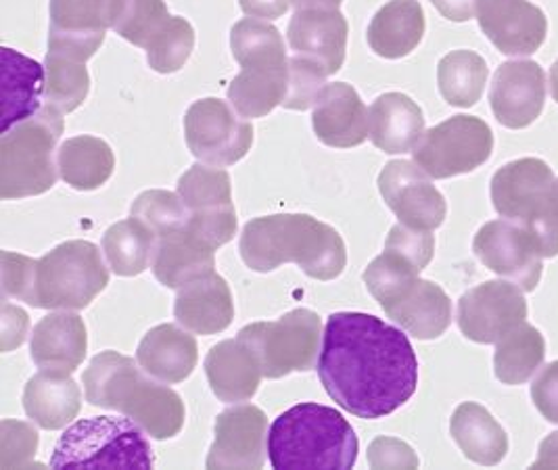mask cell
Returning <instances> with one entry per match:
<instances>
[{"mask_svg": "<svg viewBox=\"0 0 558 470\" xmlns=\"http://www.w3.org/2000/svg\"><path fill=\"white\" fill-rule=\"evenodd\" d=\"M318 376L337 406L364 421L402 408L418 387V360L404 330L362 312L329 316Z\"/></svg>", "mask_w": 558, "mask_h": 470, "instance_id": "cell-1", "label": "cell"}, {"mask_svg": "<svg viewBox=\"0 0 558 470\" xmlns=\"http://www.w3.org/2000/svg\"><path fill=\"white\" fill-rule=\"evenodd\" d=\"M239 251L255 273H272L293 262L310 278L325 282L337 278L348 264L341 234L307 214L255 218L243 228Z\"/></svg>", "mask_w": 558, "mask_h": 470, "instance_id": "cell-2", "label": "cell"}, {"mask_svg": "<svg viewBox=\"0 0 558 470\" xmlns=\"http://www.w3.org/2000/svg\"><path fill=\"white\" fill-rule=\"evenodd\" d=\"M136 362L111 349L95 355L82 376L86 399L97 408L122 412L153 439H172L184 426V403L166 387L168 383L145 376Z\"/></svg>", "mask_w": 558, "mask_h": 470, "instance_id": "cell-3", "label": "cell"}, {"mask_svg": "<svg viewBox=\"0 0 558 470\" xmlns=\"http://www.w3.org/2000/svg\"><path fill=\"white\" fill-rule=\"evenodd\" d=\"M272 469H352L357 437L341 412L320 403H298L282 412L268 431Z\"/></svg>", "mask_w": 558, "mask_h": 470, "instance_id": "cell-4", "label": "cell"}, {"mask_svg": "<svg viewBox=\"0 0 558 470\" xmlns=\"http://www.w3.org/2000/svg\"><path fill=\"white\" fill-rule=\"evenodd\" d=\"M230 50L241 65V74L230 82V105L252 120L272 113L287 99L291 82L282 34L264 20L247 17L232 25Z\"/></svg>", "mask_w": 558, "mask_h": 470, "instance_id": "cell-5", "label": "cell"}, {"mask_svg": "<svg viewBox=\"0 0 558 470\" xmlns=\"http://www.w3.org/2000/svg\"><path fill=\"white\" fill-rule=\"evenodd\" d=\"M65 130L63 116L51 107L2 132L0 138V197H36L57 182L54 150Z\"/></svg>", "mask_w": 558, "mask_h": 470, "instance_id": "cell-6", "label": "cell"}, {"mask_svg": "<svg viewBox=\"0 0 558 470\" xmlns=\"http://www.w3.org/2000/svg\"><path fill=\"white\" fill-rule=\"evenodd\" d=\"M109 285L101 251L90 241H68L36 260L26 303L45 310H84Z\"/></svg>", "mask_w": 558, "mask_h": 470, "instance_id": "cell-7", "label": "cell"}, {"mask_svg": "<svg viewBox=\"0 0 558 470\" xmlns=\"http://www.w3.org/2000/svg\"><path fill=\"white\" fill-rule=\"evenodd\" d=\"M151 446L130 419L95 417L72 424L59 439L51 469H153Z\"/></svg>", "mask_w": 558, "mask_h": 470, "instance_id": "cell-8", "label": "cell"}, {"mask_svg": "<svg viewBox=\"0 0 558 470\" xmlns=\"http://www.w3.org/2000/svg\"><path fill=\"white\" fill-rule=\"evenodd\" d=\"M553 168L535 157H523L502 166L492 178L494 209L510 222L523 226L542 257L558 255V226L550 218Z\"/></svg>", "mask_w": 558, "mask_h": 470, "instance_id": "cell-9", "label": "cell"}, {"mask_svg": "<svg viewBox=\"0 0 558 470\" xmlns=\"http://www.w3.org/2000/svg\"><path fill=\"white\" fill-rule=\"evenodd\" d=\"M323 322L312 310H293L275 322H255L239 333V341L252 353L266 378L316 366L323 351Z\"/></svg>", "mask_w": 558, "mask_h": 470, "instance_id": "cell-10", "label": "cell"}, {"mask_svg": "<svg viewBox=\"0 0 558 470\" xmlns=\"http://www.w3.org/2000/svg\"><path fill=\"white\" fill-rule=\"evenodd\" d=\"M494 132L482 118L454 116L433 125L412 149L414 164L435 180L475 172L492 157Z\"/></svg>", "mask_w": 558, "mask_h": 470, "instance_id": "cell-11", "label": "cell"}, {"mask_svg": "<svg viewBox=\"0 0 558 470\" xmlns=\"http://www.w3.org/2000/svg\"><path fill=\"white\" fill-rule=\"evenodd\" d=\"M178 195L189 209L186 230L207 248L220 249L236 234V209L232 203L229 172L218 166L195 164L178 180Z\"/></svg>", "mask_w": 558, "mask_h": 470, "instance_id": "cell-12", "label": "cell"}, {"mask_svg": "<svg viewBox=\"0 0 558 470\" xmlns=\"http://www.w3.org/2000/svg\"><path fill=\"white\" fill-rule=\"evenodd\" d=\"M189 150L204 164L227 168L241 161L254 145V125L227 100H195L184 116Z\"/></svg>", "mask_w": 558, "mask_h": 470, "instance_id": "cell-13", "label": "cell"}, {"mask_svg": "<svg viewBox=\"0 0 558 470\" xmlns=\"http://www.w3.org/2000/svg\"><path fill=\"white\" fill-rule=\"evenodd\" d=\"M525 291L507 280H487L458 301V326L469 341L498 344L527 318Z\"/></svg>", "mask_w": 558, "mask_h": 470, "instance_id": "cell-14", "label": "cell"}, {"mask_svg": "<svg viewBox=\"0 0 558 470\" xmlns=\"http://www.w3.org/2000/svg\"><path fill=\"white\" fill-rule=\"evenodd\" d=\"M124 0H51L49 50L88 61L113 29Z\"/></svg>", "mask_w": 558, "mask_h": 470, "instance_id": "cell-15", "label": "cell"}, {"mask_svg": "<svg viewBox=\"0 0 558 470\" xmlns=\"http://www.w3.org/2000/svg\"><path fill=\"white\" fill-rule=\"evenodd\" d=\"M377 184L387 207L408 228L432 232L446 220V198L435 189L429 173L416 164L402 159L389 161L379 173Z\"/></svg>", "mask_w": 558, "mask_h": 470, "instance_id": "cell-16", "label": "cell"}, {"mask_svg": "<svg viewBox=\"0 0 558 470\" xmlns=\"http://www.w3.org/2000/svg\"><path fill=\"white\" fill-rule=\"evenodd\" d=\"M473 251L485 268L512 280L525 293H532L542 278L544 257L530 232L507 218L483 224L475 234Z\"/></svg>", "mask_w": 558, "mask_h": 470, "instance_id": "cell-17", "label": "cell"}, {"mask_svg": "<svg viewBox=\"0 0 558 470\" xmlns=\"http://www.w3.org/2000/svg\"><path fill=\"white\" fill-rule=\"evenodd\" d=\"M475 17L485 38L508 57L533 55L546 43L548 20L530 0H477Z\"/></svg>", "mask_w": 558, "mask_h": 470, "instance_id": "cell-18", "label": "cell"}, {"mask_svg": "<svg viewBox=\"0 0 558 470\" xmlns=\"http://www.w3.org/2000/svg\"><path fill=\"white\" fill-rule=\"evenodd\" d=\"M207 469H262L266 460L268 419L257 406H236L214 422Z\"/></svg>", "mask_w": 558, "mask_h": 470, "instance_id": "cell-19", "label": "cell"}, {"mask_svg": "<svg viewBox=\"0 0 558 470\" xmlns=\"http://www.w3.org/2000/svg\"><path fill=\"white\" fill-rule=\"evenodd\" d=\"M546 75L535 61L502 63L489 88V105L496 120L510 130L532 125L544 111Z\"/></svg>", "mask_w": 558, "mask_h": 470, "instance_id": "cell-20", "label": "cell"}, {"mask_svg": "<svg viewBox=\"0 0 558 470\" xmlns=\"http://www.w3.org/2000/svg\"><path fill=\"white\" fill-rule=\"evenodd\" d=\"M350 25L339 9H295L287 40L291 52L316 63L327 74H337L345 63Z\"/></svg>", "mask_w": 558, "mask_h": 470, "instance_id": "cell-21", "label": "cell"}, {"mask_svg": "<svg viewBox=\"0 0 558 470\" xmlns=\"http://www.w3.org/2000/svg\"><path fill=\"white\" fill-rule=\"evenodd\" d=\"M316 138L330 149H354L368 138V109L345 82L327 84L312 111Z\"/></svg>", "mask_w": 558, "mask_h": 470, "instance_id": "cell-22", "label": "cell"}, {"mask_svg": "<svg viewBox=\"0 0 558 470\" xmlns=\"http://www.w3.org/2000/svg\"><path fill=\"white\" fill-rule=\"evenodd\" d=\"M385 314L402 326L408 335L432 341L441 337L452 322V301L432 280L416 278L381 305Z\"/></svg>", "mask_w": 558, "mask_h": 470, "instance_id": "cell-23", "label": "cell"}, {"mask_svg": "<svg viewBox=\"0 0 558 470\" xmlns=\"http://www.w3.org/2000/svg\"><path fill=\"white\" fill-rule=\"evenodd\" d=\"M86 349V324L70 310L49 314L34 326L29 355L40 371L72 374L84 362Z\"/></svg>", "mask_w": 558, "mask_h": 470, "instance_id": "cell-24", "label": "cell"}, {"mask_svg": "<svg viewBox=\"0 0 558 470\" xmlns=\"http://www.w3.org/2000/svg\"><path fill=\"white\" fill-rule=\"evenodd\" d=\"M174 316L178 324L195 335H218L234 318L229 282L216 273L178 289Z\"/></svg>", "mask_w": 558, "mask_h": 470, "instance_id": "cell-25", "label": "cell"}, {"mask_svg": "<svg viewBox=\"0 0 558 470\" xmlns=\"http://www.w3.org/2000/svg\"><path fill=\"white\" fill-rule=\"evenodd\" d=\"M136 360L153 378L177 385L195 371L199 349L195 337L177 324H159L143 337Z\"/></svg>", "mask_w": 558, "mask_h": 470, "instance_id": "cell-26", "label": "cell"}, {"mask_svg": "<svg viewBox=\"0 0 558 470\" xmlns=\"http://www.w3.org/2000/svg\"><path fill=\"white\" fill-rule=\"evenodd\" d=\"M425 134L423 109L402 93H385L368 111V136L387 155L408 153Z\"/></svg>", "mask_w": 558, "mask_h": 470, "instance_id": "cell-27", "label": "cell"}, {"mask_svg": "<svg viewBox=\"0 0 558 470\" xmlns=\"http://www.w3.org/2000/svg\"><path fill=\"white\" fill-rule=\"evenodd\" d=\"M205 374L214 396L225 403L252 399L264 376L252 349L239 339L222 341L209 349L205 358Z\"/></svg>", "mask_w": 558, "mask_h": 470, "instance_id": "cell-28", "label": "cell"}, {"mask_svg": "<svg viewBox=\"0 0 558 470\" xmlns=\"http://www.w3.org/2000/svg\"><path fill=\"white\" fill-rule=\"evenodd\" d=\"M47 74L34 59L13 49H2V132L22 124L43 109Z\"/></svg>", "mask_w": 558, "mask_h": 470, "instance_id": "cell-29", "label": "cell"}, {"mask_svg": "<svg viewBox=\"0 0 558 470\" xmlns=\"http://www.w3.org/2000/svg\"><path fill=\"white\" fill-rule=\"evenodd\" d=\"M425 11L418 0H389L368 25V47L383 59H402L425 36Z\"/></svg>", "mask_w": 558, "mask_h": 470, "instance_id": "cell-30", "label": "cell"}, {"mask_svg": "<svg viewBox=\"0 0 558 470\" xmlns=\"http://www.w3.org/2000/svg\"><path fill=\"white\" fill-rule=\"evenodd\" d=\"M153 274L168 289H182L214 273V249L186 228L161 237L153 257Z\"/></svg>", "mask_w": 558, "mask_h": 470, "instance_id": "cell-31", "label": "cell"}, {"mask_svg": "<svg viewBox=\"0 0 558 470\" xmlns=\"http://www.w3.org/2000/svg\"><path fill=\"white\" fill-rule=\"evenodd\" d=\"M82 408V391L70 374L40 371L27 381L24 410L47 431L68 426Z\"/></svg>", "mask_w": 558, "mask_h": 470, "instance_id": "cell-32", "label": "cell"}, {"mask_svg": "<svg viewBox=\"0 0 558 470\" xmlns=\"http://www.w3.org/2000/svg\"><path fill=\"white\" fill-rule=\"evenodd\" d=\"M450 433L460 451L475 465L496 467L507 456L505 429L475 401H464L458 406L450 421Z\"/></svg>", "mask_w": 558, "mask_h": 470, "instance_id": "cell-33", "label": "cell"}, {"mask_svg": "<svg viewBox=\"0 0 558 470\" xmlns=\"http://www.w3.org/2000/svg\"><path fill=\"white\" fill-rule=\"evenodd\" d=\"M59 173L74 191H95L113 176L116 157L111 147L97 136H76L57 150Z\"/></svg>", "mask_w": 558, "mask_h": 470, "instance_id": "cell-34", "label": "cell"}, {"mask_svg": "<svg viewBox=\"0 0 558 470\" xmlns=\"http://www.w3.org/2000/svg\"><path fill=\"white\" fill-rule=\"evenodd\" d=\"M157 234L134 216L113 224L102 237V251L109 268L118 276H138L153 266Z\"/></svg>", "mask_w": 558, "mask_h": 470, "instance_id": "cell-35", "label": "cell"}, {"mask_svg": "<svg viewBox=\"0 0 558 470\" xmlns=\"http://www.w3.org/2000/svg\"><path fill=\"white\" fill-rule=\"evenodd\" d=\"M546 358V341L542 333L523 322L505 339L498 341L494 353V372L496 378L505 385H523L532 378L535 371L544 364Z\"/></svg>", "mask_w": 558, "mask_h": 470, "instance_id": "cell-36", "label": "cell"}, {"mask_svg": "<svg viewBox=\"0 0 558 470\" xmlns=\"http://www.w3.org/2000/svg\"><path fill=\"white\" fill-rule=\"evenodd\" d=\"M487 75V63L482 55L475 50H452L437 68L439 93L448 105L469 109L482 99Z\"/></svg>", "mask_w": 558, "mask_h": 470, "instance_id": "cell-37", "label": "cell"}, {"mask_svg": "<svg viewBox=\"0 0 558 470\" xmlns=\"http://www.w3.org/2000/svg\"><path fill=\"white\" fill-rule=\"evenodd\" d=\"M45 105L61 116L76 111L88 97L90 75L84 61L49 50L45 59Z\"/></svg>", "mask_w": 558, "mask_h": 470, "instance_id": "cell-38", "label": "cell"}, {"mask_svg": "<svg viewBox=\"0 0 558 470\" xmlns=\"http://www.w3.org/2000/svg\"><path fill=\"white\" fill-rule=\"evenodd\" d=\"M170 11L163 0H124L113 32L130 45L147 49L153 38L170 22Z\"/></svg>", "mask_w": 558, "mask_h": 470, "instance_id": "cell-39", "label": "cell"}, {"mask_svg": "<svg viewBox=\"0 0 558 470\" xmlns=\"http://www.w3.org/2000/svg\"><path fill=\"white\" fill-rule=\"evenodd\" d=\"M195 49V29L184 17H170L147 47V63L157 74H177Z\"/></svg>", "mask_w": 558, "mask_h": 470, "instance_id": "cell-40", "label": "cell"}, {"mask_svg": "<svg viewBox=\"0 0 558 470\" xmlns=\"http://www.w3.org/2000/svg\"><path fill=\"white\" fill-rule=\"evenodd\" d=\"M130 214L145 226H149L157 234V239L186 228L189 222V209L180 195L157 189L145 191L134 198Z\"/></svg>", "mask_w": 558, "mask_h": 470, "instance_id": "cell-41", "label": "cell"}, {"mask_svg": "<svg viewBox=\"0 0 558 470\" xmlns=\"http://www.w3.org/2000/svg\"><path fill=\"white\" fill-rule=\"evenodd\" d=\"M2 447H0V467L2 469H29V458L38 449V433L20 421H2Z\"/></svg>", "mask_w": 558, "mask_h": 470, "instance_id": "cell-42", "label": "cell"}, {"mask_svg": "<svg viewBox=\"0 0 558 470\" xmlns=\"http://www.w3.org/2000/svg\"><path fill=\"white\" fill-rule=\"evenodd\" d=\"M385 249L400 253L402 257L410 260L418 270H425L432 264L435 237L429 230H414L404 224H396L389 230Z\"/></svg>", "mask_w": 558, "mask_h": 470, "instance_id": "cell-43", "label": "cell"}, {"mask_svg": "<svg viewBox=\"0 0 558 470\" xmlns=\"http://www.w3.org/2000/svg\"><path fill=\"white\" fill-rule=\"evenodd\" d=\"M368 462L373 469H416L418 458L400 439L379 437L368 447Z\"/></svg>", "mask_w": 558, "mask_h": 470, "instance_id": "cell-44", "label": "cell"}, {"mask_svg": "<svg viewBox=\"0 0 558 470\" xmlns=\"http://www.w3.org/2000/svg\"><path fill=\"white\" fill-rule=\"evenodd\" d=\"M533 406L548 422L558 424V360L544 366L532 385Z\"/></svg>", "mask_w": 558, "mask_h": 470, "instance_id": "cell-45", "label": "cell"}, {"mask_svg": "<svg viewBox=\"0 0 558 470\" xmlns=\"http://www.w3.org/2000/svg\"><path fill=\"white\" fill-rule=\"evenodd\" d=\"M27 314L24 310L2 303V351L22 346L26 339Z\"/></svg>", "mask_w": 558, "mask_h": 470, "instance_id": "cell-46", "label": "cell"}, {"mask_svg": "<svg viewBox=\"0 0 558 470\" xmlns=\"http://www.w3.org/2000/svg\"><path fill=\"white\" fill-rule=\"evenodd\" d=\"M239 4L247 17L275 22L291 9L293 0H239Z\"/></svg>", "mask_w": 558, "mask_h": 470, "instance_id": "cell-47", "label": "cell"}, {"mask_svg": "<svg viewBox=\"0 0 558 470\" xmlns=\"http://www.w3.org/2000/svg\"><path fill=\"white\" fill-rule=\"evenodd\" d=\"M433 7L450 22H469L475 15L477 0H432Z\"/></svg>", "mask_w": 558, "mask_h": 470, "instance_id": "cell-48", "label": "cell"}, {"mask_svg": "<svg viewBox=\"0 0 558 470\" xmlns=\"http://www.w3.org/2000/svg\"><path fill=\"white\" fill-rule=\"evenodd\" d=\"M532 469H558V433L548 435L542 442L537 460L533 462Z\"/></svg>", "mask_w": 558, "mask_h": 470, "instance_id": "cell-49", "label": "cell"}, {"mask_svg": "<svg viewBox=\"0 0 558 470\" xmlns=\"http://www.w3.org/2000/svg\"><path fill=\"white\" fill-rule=\"evenodd\" d=\"M343 0H293L295 9H339Z\"/></svg>", "mask_w": 558, "mask_h": 470, "instance_id": "cell-50", "label": "cell"}, {"mask_svg": "<svg viewBox=\"0 0 558 470\" xmlns=\"http://www.w3.org/2000/svg\"><path fill=\"white\" fill-rule=\"evenodd\" d=\"M548 209H550V218L553 222L558 226V178L553 184V191H550V203H548Z\"/></svg>", "mask_w": 558, "mask_h": 470, "instance_id": "cell-51", "label": "cell"}, {"mask_svg": "<svg viewBox=\"0 0 558 470\" xmlns=\"http://www.w3.org/2000/svg\"><path fill=\"white\" fill-rule=\"evenodd\" d=\"M550 93H553V99L558 103V61H555V65L550 68Z\"/></svg>", "mask_w": 558, "mask_h": 470, "instance_id": "cell-52", "label": "cell"}]
</instances>
